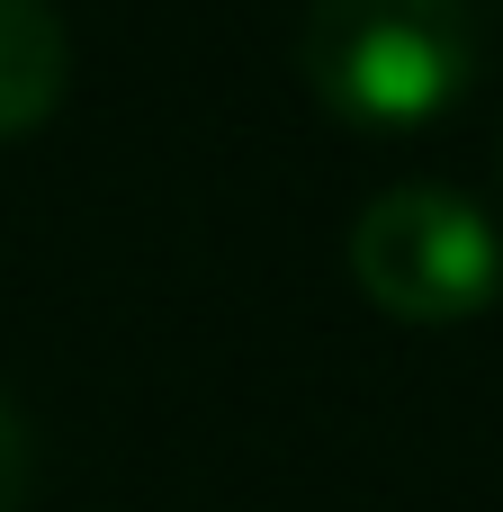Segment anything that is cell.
Returning <instances> with one entry per match:
<instances>
[{
	"instance_id": "1",
	"label": "cell",
	"mask_w": 503,
	"mask_h": 512,
	"mask_svg": "<svg viewBox=\"0 0 503 512\" xmlns=\"http://www.w3.org/2000/svg\"><path fill=\"white\" fill-rule=\"evenodd\" d=\"M297 63L333 117L369 135H405L468 99L477 9L468 0H315Z\"/></svg>"
},
{
	"instance_id": "2",
	"label": "cell",
	"mask_w": 503,
	"mask_h": 512,
	"mask_svg": "<svg viewBox=\"0 0 503 512\" xmlns=\"http://www.w3.org/2000/svg\"><path fill=\"white\" fill-rule=\"evenodd\" d=\"M351 279L405 324H459L503 288V234L486 225L477 198H459L441 180H405L360 207Z\"/></svg>"
},
{
	"instance_id": "3",
	"label": "cell",
	"mask_w": 503,
	"mask_h": 512,
	"mask_svg": "<svg viewBox=\"0 0 503 512\" xmlns=\"http://www.w3.org/2000/svg\"><path fill=\"white\" fill-rule=\"evenodd\" d=\"M72 81V45H63V18L45 0H0V144L36 135L54 117Z\"/></svg>"
},
{
	"instance_id": "4",
	"label": "cell",
	"mask_w": 503,
	"mask_h": 512,
	"mask_svg": "<svg viewBox=\"0 0 503 512\" xmlns=\"http://www.w3.org/2000/svg\"><path fill=\"white\" fill-rule=\"evenodd\" d=\"M18 495H27V423L0 387V512H18Z\"/></svg>"
}]
</instances>
